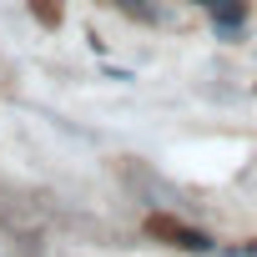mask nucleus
I'll return each mask as SVG.
<instances>
[{
	"instance_id": "f257e3e1",
	"label": "nucleus",
	"mask_w": 257,
	"mask_h": 257,
	"mask_svg": "<svg viewBox=\"0 0 257 257\" xmlns=\"http://www.w3.org/2000/svg\"><path fill=\"white\" fill-rule=\"evenodd\" d=\"M147 232L162 237V242H172V247H182V252H207V247H212L207 232H197V227H187V222H177V217H167V212H152V217H147Z\"/></svg>"
},
{
	"instance_id": "f03ea898",
	"label": "nucleus",
	"mask_w": 257,
	"mask_h": 257,
	"mask_svg": "<svg viewBox=\"0 0 257 257\" xmlns=\"http://www.w3.org/2000/svg\"><path fill=\"white\" fill-rule=\"evenodd\" d=\"M197 6H202V11L217 21V31H227V36L247 21V0H197Z\"/></svg>"
},
{
	"instance_id": "7ed1b4c3",
	"label": "nucleus",
	"mask_w": 257,
	"mask_h": 257,
	"mask_svg": "<svg viewBox=\"0 0 257 257\" xmlns=\"http://www.w3.org/2000/svg\"><path fill=\"white\" fill-rule=\"evenodd\" d=\"M116 11H126V16H137V21H157V6H142V0H111Z\"/></svg>"
},
{
	"instance_id": "20e7f679",
	"label": "nucleus",
	"mask_w": 257,
	"mask_h": 257,
	"mask_svg": "<svg viewBox=\"0 0 257 257\" xmlns=\"http://www.w3.org/2000/svg\"><path fill=\"white\" fill-rule=\"evenodd\" d=\"M36 16H41V21H46V26H56V21H61V11H56V6H51V0H36Z\"/></svg>"
}]
</instances>
